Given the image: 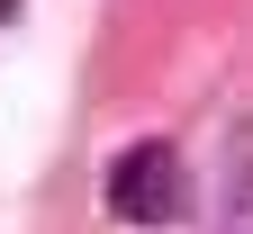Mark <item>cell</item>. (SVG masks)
Returning <instances> with one entry per match:
<instances>
[{
    "mask_svg": "<svg viewBox=\"0 0 253 234\" xmlns=\"http://www.w3.org/2000/svg\"><path fill=\"white\" fill-rule=\"evenodd\" d=\"M217 234H253V126L226 153V189H217Z\"/></svg>",
    "mask_w": 253,
    "mask_h": 234,
    "instance_id": "7a4b0ae2",
    "label": "cell"
},
{
    "mask_svg": "<svg viewBox=\"0 0 253 234\" xmlns=\"http://www.w3.org/2000/svg\"><path fill=\"white\" fill-rule=\"evenodd\" d=\"M109 207L126 225H172L190 207V171H181V153L172 144H126L109 162Z\"/></svg>",
    "mask_w": 253,
    "mask_h": 234,
    "instance_id": "6da1fadb",
    "label": "cell"
},
{
    "mask_svg": "<svg viewBox=\"0 0 253 234\" xmlns=\"http://www.w3.org/2000/svg\"><path fill=\"white\" fill-rule=\"evenodd\" d=\"M9 9H18V0H0V18H9Z\"/></svg>",
    "mask_w": 253,
    "mask_h": 234,
    "instance_id": "3957f363",
    "label": "cell"
}]
</instances>
